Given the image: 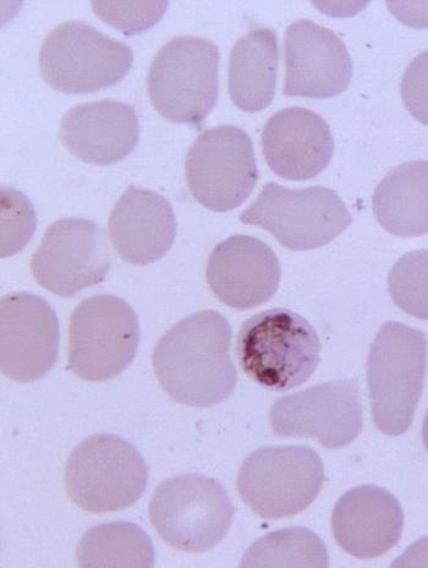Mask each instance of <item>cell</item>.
Instances as JSON below:
<instances>
[{"label":"cell","mask_w":428,"mask_h":568,"mask_svg":"<svg viewBox=\"0 0 428 568\" xmlns=\"http://www.w3.org/2000/svg\"><path fill=\"white\" fill-rule=\"evenodd\" d=\"M133 62L132 47L75 20L59 23L40 51L43 80L64 93L111 88L125 78Z\"/></svg>","instance_id":"obj_7"},{"label":"cell","mask_w":428,"mask_h":568,"mask_svg":"<svg viewBox=\"0 0 428 568\" xmlns=\"http://www.w3.org/2000/svg\"><path fill=\"white\" fill-rule=\"evenodd\" d=\"M427 341L421 331L399 323L379 328L368 353L367 385L377 429L407 433L422 396Z\"/></svg>","instance_id":"obj_3"},{"label":"cell","mask_w":428,"mask_h":568,"mask_svg":"<svg viewBox=\"0 0 428 568\" xmlns=\"http://www.w3.org/2000/svg\"><path fill=\"white\" fill-rule=\"evenodd\" d=\"M78 566L151 568L154 548L147 532L137 525L113 523L89 529L77 550Z\"/></svg>","instance_id":"obj_23"},{"label":"cell","mask_w":428,"mask_h":568,"mask_svg":"<svg viewBox=\"0 0 428 568\" xmlns=\"http://www.w3.org/2000/svg\"><path fill=\"white\" fill-rule=\"evenodd\" d=\"M2 201V257L14 255L32 240L38 224L33 205L27 195L11 187L0 191Z\"/></svg>","instance_id":"obj_26"},{"label":"cell","mask_w":428,"mask_h":568,"mask_svg":"<svg viewBox=\"0 0 428 568\" xmlns=\"http://www.w3.org/2000/svg\"><path fill=\"white\" fill-rule=\"evenodd\" d=\"M375 216L388 233L414 239L428 233V161L391 170L373 196Z\"/></svg>","instance_id":"obj_22"},{"label":"cell","mask_w":428,"mask_h":568,"mask_svg":"<svg viewBox=\"0 0 428 568\" xmlns=\"http://www.w3.org/2000/svg\"><path fill=\"white\" fill-rule=\"evenodd\" d=\"M169 2H92L100 19L125 34L146 31L162 19Z\"/></svg>","instance_id":"obj_27"},{"label":"cell","mask_w":428,"mask_h":568,"mask_svg":"<svg viewBox=\"0 0 428 568\" xmlns=\"http://www.w3.org/2000/svg\"><path fill=\"white\" fill-rule=\"evenodd\" d=\"M401 98L416 121L428 125V51L415 57L404 73Z\"/></svg>","instance_id":"obj_28"},{"label":"cell","mask_w":428,"mask_h":568,"mask_svg":"<svg viewBox=\"0 0 428 568\" xmlns=\"http://www.w3.org/2000/svg\"><path fill=\"white\" fill-rule=\"evenodd\" d=\"M133 307L110 294L82 301L70 316L69 369L90 383H104L125 372L140 345Z\"/></svg>","instance_id":"obj_8"},{"label":"cell","mask_w":428,"mask_h":568,"mask_svg":"<svg viewBox=\"0 0 428 568\" xmlns=\"http://www.w3.org/2000/svg\"><path fill=\"white\" fill-rule=\"evenodd\" d=\"M279 63L275 30L255 28L233 47L228 69V91L242 111H264L275 99Z\"/></svg>","instance_id":"obj_21"},{"label":"cell","mask_w":428,"mask_h":568,"mask_svg":"<svg viewBox=\"0 0 428 568\" xmlns=\"http://www.w3.org/2000/svg\"><path fill=\"white\" fill-rule=\"evenodd\" d=\"M176 231L170 201L134 185L118 200L109 222L110 239L118 255L136 266L159 262L171 251Z\"/></svg>","instance_id":"obj_20"},{"label":"cell","mask_w":428,"mask_h":568,"mask_svg":"<svg viewBox=\"0 0 428 568\" xmlns=\"http://www.w3.org/2000/svg\"><path fill=\"white\" fill-rule=\"evenodd\" d=\"M285 97L330 99L346 91L353 63L338 36L312 20H297L285 32Z\"/></svg>","instance_id":"obj_15"},{"label":"cell","mask_w":428,"mask_h":568,"mask_svg":"<svg viewBox=\"0 0 428 568\" xmlns=\"http://www.w3.org/2000/svg\"><path fill=\"white\" fill-rule=\"evenodd\" d=\"M220 49L198 36H177L154 57L147 91L166 121L200 124L214 109L220 91Z\"/></svg>","instance_id":"obj_4"},{"label":"cell","mask_w":428,"mask_h":568,"mask_svg":"<svg viewBox=\"0 0 428 568\" xmlns=\"http://www.w3.org/2000/svg\"><path fill=\"white\" fill-rule=\"evenodd\" d=\"M241 221L268 231L284 247L313 251L335 241L351 224V216L335 191L323 186L288 189L267 183Z\"/></svg>","instance_id":"obj_10"},{"label":"cell","mask_w":428,"mask_h":568,"mask_svg":"<svg viewBox=\"0 0 428 568\" xmlns=\"http://www.w3.org/2000/svg\"><path fill=\"white\" fill-rule=\"evenodd\" d=\"M388 290L400 311L428 320V251L401 256L390 271Z\"/></svg>","instance_id":"obj_25"},{"label":"cell","mask_w":428,"mask_h":568,"mask_svg":"<svg viewBox=\"0 0 428 568\" xmlns=\"http://www.w3.org/2000/svg\"><path fill=\"white\" fill-rule=\"evenodd\" d=\"M422 440H424V445L428 453V410L426 413V417H425L424 426H422Z\"/></svg>","instance_id":"obj_30"},{"label":"cell","mask_w":428,"mask_h":568,"mask_svg":"<svg viewBox=\"0 0 428 568\" xmlns=\"http://www.w3.org/2000/svg\"><path fill=\"white\" fill-rule=\"evenodd\" d=\"M281 275L279 260L272 247L242 234L214 247L206 268L213 294L236 311L267 303L278 291Z\"/></svg>","instance_id":"obj_16"},{"label":"cell","mask_w":428,"mask_h":568,"mask_svg":"<svg viewBox=\"0 0 428 568\" xmlns=\"http://www.w3.org/2000/svg\"><path fill=\"white\" fill-rule=\"evenodd\" d=\"M269 420L279 437H313L327 448L346 447L364 425L359 384L349 378L283 396L272 406Z\"/></svg>","instance_id":"obj_13"},{"label":"cell","mask_w":428,"mask_h":568,"mask_svg":"<svg viewBox=\"0 0 428 568\" xmlns=\"http://www.w3.org/2000/svg\"><path fill=\"white\" fill-rule=\"evenodd\" d=\"M394 567L401 566H428V537L415 542L407 552L391 564Z\"/></svg>","instance_id":"obj_29"},{"label":"cell","mask_w":428,"mask_h":568,"mask_svg":"<svg viewBox=\"0 0 428 568\" xmlns=\"http://www.w3.org/2000/svg\"><path fill=\"white\" fill-rule=\"evenodd\" d=\"M59 322L39 295L13 293L0 301V369L17 383L40 381L58 359Z\"/></svg>","instance_id":"obj_14"},{"label":"cell","mask_w":428,"mask_h":568,"mask_svg":"<svg viewBox=\"0 0 428 568\" xmlns=\"http://www.w3.org/2000/svg\"><path fill=\"white\" fill-rule=\"evenodd\" d=\"M261 142L271 171L296 182L323 173L335 151V139L324 118L302 106L273 114Z\"/></svg>","instance_id":"obj_17"},{"label":"cell","mask_w":428,"mask_h":568,"mask_svg":"<svg viewBox=\"0 0 428 568\" xmlns=\"http://www.w3.org/2000/svg\"><path fill=\"white\" fill-rule=\"evenodd\" d=\"M149 467L123 437H88L71 453L65 467L67 493L83 511L105 514L128 510L145 493Z\"/></svg>","instance_id":"obj_5"},{"label":"cell","mask_w":428,"mask_h":568,"mask_svg":"<svg viewBox=\"0 0 428 568\" xmlns=\"http://www.w3.org/2000/svg\"><path fill=\"white\" fill-rule=\"evenodd\" d=\"M35 282L59 297L71 298L98 286L110 274L111 251L104 230L85 219H62L45 231L31 257Z\"/></svg>","instance_id":"obj_12"},{"label":"cell","mask_w":428,"mask_h":568,"mask_svg":"<svg viewBox=\"0 0 428 568\" xmlns=\"http://www.w3.org/2000/svg\"><path fill=\"white\" fill-rule=\"evenodd\" d=\"M141 128L135 106L122 101L80 103L62 118L61 140L79 160L106 165L133 152Z\"/></svg>","instance_id":"obj_19"},{"label":"cell","mask_w":428,"mask_h":568,"mask_svg":"<svg viewBox=\"0 0 428 568\" xmlns=\"http://www.w3.org/2000/svg\"><path fill=\"white\" fill-rule=\"evenodd\" d=\"M232 327L214 311L190 315L159 341L154 373L177 404L210 408L227 399L237 383L231 358Z\"/></svg>","instance_id":"obj_1"},{"label":"cell","mask_w":428,"mask_h":568,"mask_svg":"<svg viewBox=\"0 0 428 568\" xmlns=\"http://www.w3.org/2000/svg\"><path fill=\"white\" fill-rule=\"evenodd\" d=\"M319 353L315 328L288 310L249 317L236 338V357L244 373L272 390H288L310 381Z\"/></svg>","instance_id":"obj_2"},{"label":"cell","mask_w":428,"mask_h":568,"mask_svg":"<svg viewBox=\"0 0 428 568\" xmlns=\"http://www.w3.org/2000/svg\"><path fill=\"white\" fill-rule=\"evenodd\" d=\"M402 527L404 514L397 497L375 485L344 494L332 515L338 546L358 559H376L394 549Z\"/></svg>","instance_id":"obj_18"},{"label":"cell","mask_w":428,"mask_h":568,"mask_svg":"<svg viewBox=\"0 0 428 568\" xmlns=\"http://www.w3.org/2000/svg\"><path fill=\"white\" fill-rule=\"evenodd\" d=\"M151 524L170 547L185 552H204L228 535L234 506L223 485L201 475H182L164 480L154 491Z\"/></svg>","instance_id":"obj_6"},{"label":"cell","mask_w":428,"mask_h":568,"mask_svg":"<svg viewBox=\"0 0 428 568\" xmlns=\"http://www.w3.org/2000/svg\"><path fill=\"white\" fill-rule=\"evenodd\" d=\"M185 173L190 193L202 206L214 212L240 207L258 181L252 138L234 125L205 130L187 152Z\"/></svg>","instance_id":"obj_11"},{"label":"cell","mask_w":428,"mask_h":568,"mask_svg":"<svg viewBox=\"0 0 428 568\" xmlns=\"http://www.w3.org/2000/svg\"><path fill=\"white\" fill-rule=\"evenodd\" d=\"M323 460L310 447L265 446L245 460L237 491L259 517L281 519L310 506L325 483Z\"/></svg>","instance_id":"obj_9"},{"label":"cell","mask_w":428,"mask_h":568,"mask_svg":"<svg viewBox=\"0 0 428 568\" xmlns=\"http://www.w3.org/2000/svg\"><path fill=\"white\" fill-rule=\"evenodd\" d=\"M325 544L306 528L269 532L245 554L242 567H328Z\"/></svg>","instance_id":"obj_24"}]
</instances>
